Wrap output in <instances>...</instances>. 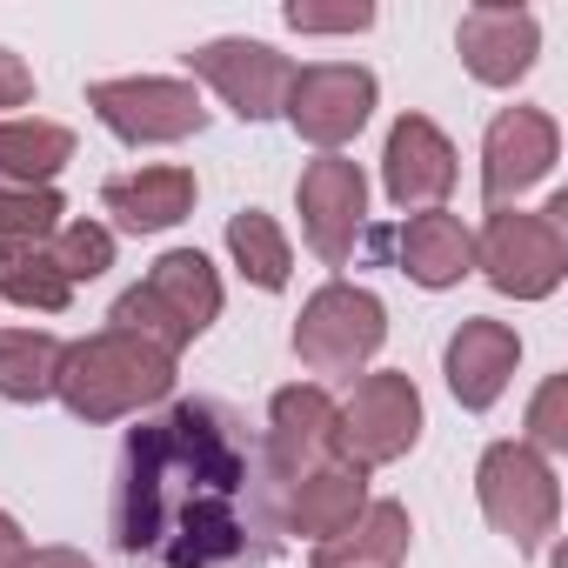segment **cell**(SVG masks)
Here are the masks:
<instances>
[{"instance_id": "8fae6325", "label": "cell", "mask_w": 568, "mask_h": 568, "mask_svg": "<svg viewBox=\"0 0 568 568\" xmlns=\"http://www.w3.org/2000/svg\"><path fill=\"white\" fill-rule=\"evenodd\" d=\"M194 81H207L241 121H274L281 101H288V81H295V61L267 48V41H247V34H227V41H201L187 54Z\"/></svg>"}, {"instance_id": "6da1fadb", "label": "cell", "mask_w": 568, "mask_h": 568, "mask_svg": "<svg viewBox=\"0 0 568 568\" xmlns=\"http://www.w3.org/2000/svg\"><path fill=\"white\" fill-rule=\"evenodd\" d=\"M267 462L227 402H174L121 442L114 541L161 568H227L267 548Z\"/></svg>"}, {"instance_id": "5bb4252c", "label": "cell", "mask_w": 568, "mask_h": 568, "mask_svg": "<svg viewBox=\"0 0 568 568\" xmlns=\"http://www.w3.org/2000/svg\"><path fill=\"white\" fill-rule=\"evenodd\" d=\"M382 187L402 214L442 207L448 187H455V141L428 114H402L388 128V148H382Z\"/></svg>"}, {"instance_id": "7a4b0ae2", "label": "cell", "mask_w": 568, "mask_h": 568, "mask_svg": "<svg viewBox=\"0 0 568 568\" xmlns=\"http://www.w3.org/2000/svg\"><path fill=\"white\" fill-rule=\"evenodd\" d=\"M54 395L68 402L74 422H121V415H141V408H154V402L174 395V355H161V348L141 342V335L101 328V335L61 348Z\"/></svg>"}, {"instance_id": "8992f818", "label": "cell", "mask_w": 568, "mask_h": 568, "mask_svg": "<svg viewBox=\"0 0 568 568\" xmlns=\"http://www.w3.org/2000/svg\"><path fill=\"white\" fill-rule=\"evenodd\" d=\"M382 342H388V308L355 281H328L295 315V362L308 375H362L382 355Z\"/></svg>"}, {"instance_id": "cb8c5ba5", "label": "cell", "mask_w": 568, "mask_h": 568, "mask_svg": "<svg viewBox=\"0 0 568 568\" xmlns=\"http://www.w3.org/2000/svg\"><path fill=\"white\" fill-rule=\"evenodd\" d=\"M61 375V342L41 328H0V402H48Z\"/></svg>"}, {"instance_id": "3957f363", "label": "cell", "mask_w": 568, "mask_h": 568, "mask_svg": "<svg viewBox=\"0 0 568 568\" xmlns=\"http://www.w3.org/2000/svg\"><path fill=\"white\" fill-rule=\"evenodd\" d=\"M221 322V274L201 247H168L134 288L114 302V328L154 342L161 355H181Z\"/></svg>"}, {"instance_id": "5b68a950", "label": "cell", "mask_w": 568, "mask_h": 568, "mask_svg": "<svg viewBox=\"0 0 568 568\" xmlns=\"http://www.w3.org/2000/svg\"><path fill=\"white\" fill-rule=\"evenodd\" d=\"M475 501H481L488 528L508 535L521 555L548 548V535H555V521H561V481H555L548 455H535L528 442H488V448H481Z\"/></svg>"}, {"instance_id": "ffe728a7", "label": "cell", "mask_w": 568, "mask_h": 568, "mask_svg": "<svg viewBox=\"0 0 568 568\" xmlns=\"http://www.w3.org/2000/svg\"><path fill=\"white\" fill-rule=\"evenodd\" d=\"M408 541H415V521L402 501H368L342 535L315 541L308 568H402L408 561Z\"/></svg>"}, {"instance_id": "e0dca14e", "label": "cell", "mask_w": 568, "mask_h": 568, "mask_svg": "<svg viewBox=\"0 0 568 568\" xmlns=\"http://www.w3.org/2000/svg\"><path fill=\"white\" fill-rule=\"evenodd\" d=\"M194 168H174V161H154V168H141V174H114L108 187H101V207L128 227V234H161V227H174V221H187L194 214Z\"/></svg>"}, {"instance_id": "9a60e30c", "label": "cell", "mask_w": 568, "mask_h": 568, "mask_svg": "<svg viewBox=\"0 0 568 568\" xmlns=\"http://www.w3.org/2000/svg\"><path fill=\"white\" fill-rule=\"evenodd\" d=\"M515 362H521V335H515L508 322H488V315H468V322L448 335V348H442L448 395H455L468 415H481V408L501 402V388L515 382Z\"/></svg>"}, {"instance_id": "f546056e", "label": "cell", "mask_w": 568, "mask_h": 568, "mask_svg": "<svg viewBox=\"0 0 568 568\" xmlns=\"http://www.w3.org/2000/svg\"><path fill=\"white\" fill-rule=\"evenodd\" d=\"M21 568H94V561H88L81 548H28Z\"/></svg>"}, {"instance_id": "ba28073f", "label": "cell", "mask_w": 568, "mask_h": 568, "mask_svg": "<svg viewBox=\"0 0 568 568\" xmlns=\"http://www.w3.org/2000/svg\"><path fill=\"white\" fill-rule=\"evenodd\" d=\"M415 442H422V388L402 368L362 375L355 395L342 402V422H335V462L368 475V468L402 462Z\"/></svg>"}, {"instance_id": "4dcf8cb0", "label": "cell", "mask_w": 568, "mask_h": 568, "mask_svg": "<svg viewBox=\"0 0 568 568\" xmlns=\"http://www.w3.org/2000/svg\"><path fill=\"white\" fill-rule=\"evenodd\" d=\"M21 555H28V535H21V521L0 508V568H21Z\"/></svg>"}, {"instance_id": "484cf974", "label": "cell", "mask_w": 568, "mask_h": 568, "mask_svg": "<svg viewBox=\"0 0 568 568\" xmlns=\"http://www.w3.org/2000/svg\"><path fill=\"white\" fill-rule=\"evenodd\" d=\"M48 254L61 261L68 281H94V274L114 267V227H101V221H61L54 241H48Z\"/></svg>"}, {"instance_id": "9c48e42d", "label": "cell", "mask_w": 568, "mask_h": 568, "mask_svg": "<svg viewBox=\"0 0 568 568\" xmlns=\"http://www.w3.org/2000/svg\"><path fill=\"white\" fill-rule=\"evenodd\" d=\"M375 94H382V88H375L368 68H355V61H315V68H295L288 101H281V121H288L308 148L342 154V148L368 128Z\"/></svg>"}, {"instance_id": "7402d4cb", "label": "cell", "mask_w": 568, "mask_h": 568, "mask_svg": "<svg viewBox=\"0 0 568 568\" xmlns=\"http://www.w3.org/2000/svg\"><path fill=\"white\" fill-rule=\"evenodd\" d=\"M0 302L34 308V315H61L74 302V281L61 274L48 241H0Z\"/></svg>"}, {"instance_id": "277c9868", "label": "cell", "mask_w": 568, "mask_h": 568, "mask_svg": "<svg viewBox=\"0 0 568 568\" xmlns=\"http://www.w3.org/2000/svg\"><path fill=\"white\" fill-rule=\"evenodd\" d=\"M568 194H555L548 207H488L481 234H475V267L488 274V288L508 302H548L568 274Z\"/></svg>"}, {"instance_id": "d4e9b609", "label": "cell", "mask_w": 568, "mask_h": 568, "mask_svg": "<svg viewBox=\"0 0 568 568\" xmlns=\"http://www.w3.org/2000/svg\"><path fill=\"white\" fill-rule=\"evenodd\" d=\"M68 221V201L54 187H14L0 181V241H48Z\"/></svg>"}, {"instance_id": "2e32d148", "label": "cell", "mask_w": 568, "mask_h": 568, "mask_svg": "<svg viewBox=\"0 0 568 568\" xmlns=\"http://www.w3.org/2000/svg\"><path fill=\"white\" fill-rule=\"evenodd\" d=\"M455 48L481 88H515L541 54V21L528 8H468L455 28Z\"/></svg>"}, {"instance_id": "7c38bea8", "label": "cell", "mask_w": 568, "mask_h": 568, "mask_svg": "<svg viewBox=\"0 0 568 568\" xmlns=\"http://www.w3.org/2000/svg\"><path fill=\"white\" fill-rule=\"evenodd\" d=\"M295 207H302L308 247H315L328 267H342V261L355 254V241H362V221H368V174H362V161H348V154H315V161L302 168V181H295Z\"/></svg>"}, {"instance_id": "4fadbf2b", "label": "cell", "mask_w": 568, "mask_h": 568, "mask_svg": "<svg viewBox=\"0 0 568 568\" xmlns=\"http://www.w3.org/2000/svg\"><path fill=\"white\" fill-rule=\"evenodd\" d=\"M335 422H342V402L322 388V382H295V388H274L267 402V481L288 488L295 475L335 462Z\"/></svg>"}, {"instance_id": "ac0fdd59", "label": "cell", "mask_w": 568, "mask_h": 568, "mask_svg": "<svg viewBox=\"0 0 568 568\" xmlns=\"http://www.w3.org/2000/svg\"><path fill=\"white\" fill-rule=\"evenodd\" d=\"M362 508H368V475H362V468H348V462H322V468H308V475H295V481H288L281 521H288V535L328 541V535H342Z\"/></svg>"}, {"instance_id": "f1b7e54d", "label": "cell", "mask_w": 568, "mask_h": 568, "mask_svg": "<svg viewBox=\"0 0 568 568\" xmlns=\"http://www.w3.org/2000/svg\"><path fill=\"white\" fill-rule=\"evenodd\" d=\"M28 101H34V68L14 48H0V108H28Z\"/></svg>"}, {"instance_id": "4316f807", "label": "cell", "mask_w": 568, "mask_h": 568, "mask_svg": "<svg viewBox=\"0 0 568 568\" xmlns=\"http://www.w3.org/2000/svg\"><path fill=\"white\" fill-rule=\"evenodd\" d=\"M528 448L535 455H561L568 448V375H548L528 402Z\"/></svg>"}, {"instance_id": "83f0119b", "label": "cell", "mask_w": 568, "mask_h": 568, "mask_svg": "<svg viewBox=\"0 0 568 568\" xmlns=\"http://www.w3.org/2000/svg\"><path fill=\"white\" fill-rule=\"evenodd\" d=\"M281 21H288L295 34H368L375 8H308V0H295Z\"/></svg>"}, {"instance_id": "d6986e66", "label": "cell", "mask_w": 568, "mask_h": 568, "mask_svg": "<svg viewBox=\"0 0 568 568\" xmlns=\"http://www.w3.org/2000/svg\"><path fill=\"white\" fill-rule=\"evenodd\" d=\"M395 254H402V274L415 288H455L462 274H475V234L462 227V214H408L395 227Z\"/></svg>"}, {"instance_id": "30bf717a", "label": "cell", "mask_w": 568, "mask_h": 568, "mask_svg": "<svg viewBox=\"0 0 568 568\" xmlns=\"http://www.w3.org/2000/svg\"><path fill=\"white\" fill-rule=\"evenodd\" d=\"M561 161V128L541 108H501L481 134V201L521 207L528 187H541Z\"/></svg>"}, {"instance_id": "44dd1931", "label": "cell", "mask_w": 568, "mask_h": 568, "mask_svg": "<svg viewBox=\"0 0 568 568\" xmlns=\"http://www.w3.org/2000/svg\"><path fill=\"white\" fill-rule=\"evenodd\" d=\"M74 161V128L21 114V121H0V181L14 187H54V174Z\"/></svg>"}, {"instance_id": "52a82bcc", "label": "cell", "mask_w": 568, "mask_h": 568, "mask_svg": "<svg viewBox=\"0 0 568 568\" xmlns=\"http://www.w3.org/2000/svg\"><path fill=\"white\" fill-rule=\"evenodd\" d=\"M88 108L94 121L128 141V148H174L187 134L207 128V101L194 81H174V74H128V81H94L88 88Z\"/></svg>"}, {"instance_id": "603a6c76", "label": "cell", "mask_w": 568, "mask_h": 568, "mask_svg": "<svg viewBox=\"0 0 568 568\" xmlns=\"http://www.w3.org/2000/svg\"><path fill=\"white\" fill-rule=\"evenodd\" d=\"M227 254H234V267L254 281L261 295H281V288H288V274H295L288 234H281V221L261 214V207H241V214L227 221Z\"/></svg>"}]
</instances>
